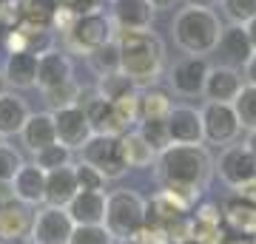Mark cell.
Masks as SVG:
<instances>
[{"label": "cell", "mask_w": 256, "mask_h": 244, "mask_svg": "<svg viewBox=\"0 0 256 244\" xmlns=\"http://www.w3.org/2000/svg\"><path fill=\"white\" fill-rule=\"evenodd\" d=\"M154 176L165 193L194 208L214 176V159L205 145H168L162 154H156Z\"/></svg>", "instance_id": "obj_1"}, {"label": "cell", "mask_w": 256, "mask_h": 244, "mask_svg": "<svg viewBox=\"0 0 256 244\" xmlns=\"http://www.w3.org/2000/svg\"><path fill=\"white\" fill-rule=\"evenodd\" d=\"M122 74L137 88H151L165 68V45L154 31H117Z\"/></svg>", "instance_id": "obj_2"}, {"label": "cell", "mask_w": 256, "mask_h": 244, "mask_svg": "<svg viewBox=\"0 0 256 244\" xmlns=\"http://www.w3.org/2000/svg\"><path fill=\"white\" fill-rule=\"evenodd\" d=\"M171 34L174 43L191 57H208L216 51L222 34V20L216 17L214 9H196V6H185L174 14L171 23Z\"/></svg>", "instance_id": "obj_3"}, {"label": "cell", "mask_w": 256, "mask_h": 244, "mask_svg": "<svg viewBox=\"0 0 256 244\" xmlns=\"http://www.w3.org/2000/svg\"><path fill=\"white\" fill-rule=\"evenodd\" d=\"M106 227L114 239L131 242L146 227V199L128 188L111 190L106 199Z\"/></svg>", "instance_id": "obj_4"}, {"label": "cell", "mask_w": 256, "mask_h": 244, "mask_svg": "<svg viewBox=\"0 0 256 244\" xmlns=\"http://www.w3.org/2000/svg\"><path fill=\"white\" fill-rule=\"evenodd\" d=\"M114 37H117V26H114L111 14L97 9V11H88V14H77L74 26L63 34V40L68 45V51L88 57L94 48L111 43Z\"/></svg>", "instance_id": "obj_5"}, {"label": "cell", "mask_w": 256, "mask_h": 244, "mask_svg": "<svg viewBox=\"0 0 256 244\" xmlns=\"http://www.w3.org/2000/svg\"><path fill=\"white\" fill-rule=\"evenodd\" d=\"M80 162L92 165L106 176V179H120L128 173L126 156H122V142L120 136H108V134H94L88 142L80 148Z\"/></svg>", "instance_id": "obj_6"}, {"label": "cell", "mask_w": 256, "mask_h": 244, "mask_svg": "<svg viewBox=\"0 0 256 244\" xmlns=\"http://www.w3.org/2000/svg\"><path fill=\"white\" fill-rule=\"evenodd\" d=\"M214 173H220V179L228 188H242L248 182L256 179V156L248 151V145H225L220 159H214Z\"/></svg>", "instance_id": "obj_7"}, {"label": "cell", "mask_w": 256, "mask_h": 244, "mask_svg": "<svg viewBox=\"0 0 256 244\" xmlns=\"http://www.w3.org/2000/svg\"><path fill=\"white\" fill-rule=\"evenodd\" d=\"M202 128H205V142L208 145H234L242 134L239 117L230 102H205L202 108Z\"/></svg>", "instance_id": "obj_8"}, {"label": "cell", "mask_w": 256, "mask_h": 244, "mask_svg": "<svg viewBox=\"0 0 256 244\" xmlns=\"http://www.w3.org/2000/svg\"><path fill=\"white\" fill-rule=\"evenodd\" d=\"M72 233H74V222L68 216V210L43 205L34 213V219H32L28 242L32 244H68Z\"/></svg>", "instance_id": "obj_9"}, {"label": "cell", "mask_w": 256, "mask_h": 244, "mask_svg": "<svg viewBox=\"0 0 256 244\" xmlns=\"http://www.w3.org/2000/svg\"><path fill=\"white\" fill-rule=\"evenodd\" d=\"M54 114V128H57V142L72 148V151H80L82 145L94 136V128L88 122V114L82 105H68V108H57Z\"/></svg>", "instance_id": "obj_10"}, {"label": "cell", "mask_w": 256, "mask_h": 244, "mask_svg": "<svg viewBox=\"0 0 256 244\" xmlns=\"http://www.w3.org/2000/svg\"><path fill=\"white\" fill-rule=\"evenodd\" d=\"M208 71H210V65H208L205 57H191L188 54V57H182V60L174 63L168 80H171L174 94H180V97H202Z\"/></svg>", "instance_id": "obj_11"}, {"label": "cell", "mask_w": 256, "mask_h": 244, "mask_svg": "<svg viewBox=\"0 0 256 244\" xmlns=\"http://www.w3.org/2000/svg\"><path fill=\"white\" fill-rule=\"evenodd\" d=\"M165 122H168L171 145H205L202 108H194V105H174Z\"/></svg>", "instance_id": "obj_12"}, {"label": "cell", "mask_w": 256, "mask_h": 244, "mask_svg": "<svg viewBox=\"0 0 256 244\" xmlns=\"http://www.w3.org/2000/svg\"><path fill=\"white\" fill-rule=\"evenodd\" d=\"M245 88V77L239 68H230V65L220 63V65H210L208 80H205V91L202 97L208 102H230L236 100L239 94Z\"/></svg>", "instance_id": "obj_13"}, {"label": "cell", "mask_w": 256, "mask_h": 244, "mask_svg": "<svg viewBox=\"0 0 256 244\" xmlns=\"http://www.w3.org/2000/svg\"><path fill=\"white\" fill-rule=\"evenodd\" d=\"M111 20L117 31H151L154 6L148 0H111Z\"/></svg>", "instance_id": "obj_14"}, {"label": "cell", "mask_w": 256, "mask_h": 244, "mask_svg": "<svg viewBox=\"0 0 256 244\" xmlns=\"http://www.w3.org/2000/svg\"><path fill=\"white\" fill-rule=\"evenodd\" d=\"M14 199L28 205V208H43L46 205V171L37 168L34 162H26L12 179Z\"/></svg>", "instance_id": "obj_15"}, {"label": "cell", "mask_w": 256, "mask_h": 244, "mask_svg": "<svg viewBox=\"0 0 256 244\" xmlns=\"http://www.w3.org/2000/svg\"><path fill=\"white\" fill-rule=\"evenodd\" d=\"M216 51L222 54V63H225V65L242 71V65L250 60V54H254L256 48H254V43H250V37H248V28L230 23V26H222Z\"/></svg>", "instance_id": "obj_16"}, {"label": "cell", "mask_w": 256, "mask_h": 244, "mask_svg": "<svg viewBox=\"0 0 256 244\" xmlns=\"http://www.w3.org/2000/svg\"><path fill=\"white\" fill-rule=\"evenodd\" d=\"M32 219H34V213H28V205H23L18 199L0 205V242L14 244V242L28 239V233H32Z\"/></svg>", "instance_id": "obj_17"}, {"label": "cell", "mask_w": 256, "mask_h": 244, "mask_svg": "<svg viewBox=\"0 0 256 244\" xmlns=\"http://www.w3.org/2000/svg\"><path fill=\"white\" fill-rule=\"evenodd\" d=\"M68 80H74V65L68 54L57 51V48L40 54V60H37V88H40V94L54 88V85H63Z\"/></svg>", "instance_id": "obj_18"}, {"label": "cell", "mask_w": 256, "mask_h": 244, "mask_svg": "<svg viewBox=\"0 0 256 244\" xmlns=\"http://www.w3.org/2000/svg\"><path fill=\"white\" fill-rule=\"evenodd\" d=\"M106 190H80L66 210L74 225H106Z\"/></svg>", "instance_id": "obj_19"}, {"label": "cell", "mask_w": 256, "mask_h": 244, "mask_svg": "<svg viewBox=\"0 0 256 244\" xmlns=\"http://www.w3.org/2000/svg\"><path fill=\"white\" fill-rule=\"evenodd\" d=\"M80 105L88 114V122H92L94 134H108V136H122L128 131V125L120 119V114L114 111L108 100H102L100 94H94L92 100H80Z\"/></svg>", "instance_id": "obj_20"}, {"label": "cell", "mask_w": 256, "mask_h": 244, "mask_svg": "<svg viewBox=\"0 0 256 244\" xmlns=\"http://www.w3.org/2000/svg\"><path fill=\"white\" fill-rule=\"evenodd\" d=\"M20 139H23V145H26L32 154L43 151L48 145H54L57 142L54 114H52V111H34V114H28L26 125L20 131Z\"/></svg>", "instance_id": "obj_21"}, {"label": "cell", "mask_w": 256, "mask_h": 244, "mask_svg": "<svg viewBox=\"0 0 256 244\" xmlns=\"http://www.w3.org/2000/svg\"><path fill=\"white\" fill-rule=\"evenodd\" d=\"M37 60L40 57L32 51H12L3 63V77L12 88H37Z\"/></svg>", "instance_id": "obj_22"}, {"label": "cell", "mask_w": 256, "mask_h": 244, "mask_svg": "<svg viewBox=\"0 0 256 244\" xmlns=\"http://www.w3.org/2000/svg\"><path fill=\"white\" fill-rule=\"evenodd\" d=\"M77 193H80V185H77L74 165H66V168H57V171L46 173V205L48 208H68V202Z\"/></svg>", "instance_id": "obj_23"}, {"label": "cell", "mask_w": 256, "mask_h": 244, "mask_svg": "<svg viewBox=\"0 0 256 244\" xmlns=\"http://www.w3.org/2000/svg\"><path fill=\"white\" fill-rule=\"evenodd\" d=\"M222 219L225 225L234 230L236 236H256V205L254 202L242 199V196H230L222 205Z\"/></svg>", "instance_id": "obj_24"}, {"label": "cell", "mask_w": 256, "mask_h": 244, "mask_svg": "<svg viewBox=\"0 0 256 244\" xmlns=\"http://www.w3.org/2000/svg\"><path fill=\"white\" fill-rule=\"evenodd\" d=\"M28 114H32V111H28L26 100L18 97L14 91L0 94V136H3V139H6V136H20Z\"/></svg>", "instance_id": "obj_25"}, {"label": "cell", "mask_w": 256, "mask_h": 244, "mask_svg": "<svg viewBox=\"0 0 256 244\" xmlns=\"http://www.w3.org/2000/svg\"><path fill=\"white\" fill-rule=\"evenodd\" d=\"M120 142H122V156H126V165H128V168H137V171L154 168L156 151L137 134V128H134V131H126V134L120 136Z\"/></svg>", "instance_id": "obj_26"}, {"label": "cell", "mask_w": 256, "mask_h": 244, "mask_svg": "<svg viewBox=\"0 0 256 244\" xmlns=\"http://www.w3.org/2000/svg\"><path fill=\"white\" fill-rule=\"evenodd\" d=\"M174 108V100L168 91H160V88H142L140 91V119H168Z\"/></svg>", "instance_id": "obj_27"}, {"label": "cell", "mask_w": 256, "mask_h": 244, "mask_svg": "<svg viewBox=\"0 0 256 244\" xmlns=\"http://www.w3.org/2000/svg\"><path fill=\"white\" fill-rule=\"evenodd\" d=\"M88 65H92V71L97 77H106V74H114V71H122V57H120V43L117 37L111 40V43L100 45V48H94L92 54L86 57Z\"/></svg>", "instance_id": "obj_28"}, {"label": "cell", "mask_w": 256, "mask_h": 244, "mask_svg": "<svg viewBox=\"0 0 256 244\" xmlns=\"http://www.w3.org/2000/svg\"><path fill=\"white\" fill-rule=\"evenodd\" d=\"M137 91L140 88L131 82V77H126L122 71L106 74V77L97 80V94L108 102H117V100H122V97H128V94H137Z\"/></svg>", "instance_id": "obj_29"}, {"label": "cell", "mask_w": 256, "mask_h": 244, "mask_svg": "<svg viewBox=\"0 0 256 244\" xmlns=\"http://www.w3.org/2000/svg\"><path fill=\"white\" fill-rule=\"evenodd\" d=\"M18 6H20V14H23V23L52 28L57 0H18Z\"/></svg>", "instance_id": "obj_30"}, {"label": "cell", "mask_w": 256, "mask_h": 244, "mask_svg": "<svg viewBox=\"0 0 256 244\" xmlns=\"http://www.w3.org/2000/svg\"><path fill=\"white\" fill-rule=\"evenodd\" d=\"M137 134L154 148L156 154H162L165 148L171 145V134H168V122L165 119H140Z\"/></svg>", "instance_id": "obj_31"}, {"label": "cell", "mask_w": 256, "mask_h": 244, "mask_svg": "<svg viewBox=\"0 0 256 244\" xmlns=\"http://www.w3.org/2000/svg\"><path fill=\"white\" fill-rule=\"evenodd\" d=\"M80 94H82V88L77 85V80H68L63 85H54V88L43 91V100L48 102L52 111H57V108H68V105H80Z\"/></svg>", "instance_id": "obj_32"}, {"label": "cell", "mask_w": 256, "mask_h": 244, "mask_svg": "<svg viewBox=\"0 0 256 244\" xmlns=\"http://www.w3.org/2000/svg\"><path fill=\"white\" fill-rule=\"evenodd\" d=\"M234 111H236L242 131H256V88L254 85L245 82L242 94L234 100Z\"/></svg>", "instance_id": "obj_33"}, {"label": "cell", "mask_w": 256, "mask_h": 244, "mask_svg": "<svg viewBox=\"0 0 256 244\" xmlns=\"http://www.w3.org/2000/svg\"><path fill=\"white\" fill-rule=\"evenodd\" d=\"M72 148H66V145L54 142L48 145V148H43V151H37L34 154V165L37 168H43V171H57V168H66V165H72Z\"/></svg>", "instance_id": "obj_34"}, {"label": "cell", "mask_w": 256, "mask_h": 244, "mask_svg": "<svg viewBox=\"0 0 256 244\" xmlns=\"http://www.w3.org/2000/svg\"><path fill=\"white\" fill-rule=\"evenodd\" d=\"M225 227L222 222H202L191 216V244H225Z\"/></svg>", "instance_id": "obj_35"}, {"label": "cell", "mask_w": 256, "mask_h": 244, "mask_svg": "<svg viewBox=\"0 0 256 244\" xmlns=\"http://www.w3.org/2000/svg\"><path fill=\"white\" fill-rule=\"evenodd\" d=\"M117 239L108 233L106 225H74L68 244H114Z\"/></svg>", "instance_id": "obj_36"}, {"label": "cell", "mask_w": 256, "mask_h": 244, "mask_svg": "<svg viewBox=\"0 0 256 244\" xmlns=\"http://www.w3.org/2000/svg\"><path fill=\"white\" fill-rule=\"evenodd\" d=\"M220 6L228 23H236V26H248L256 17V0H220Z\"/></svg>", "instance_id": "obj_37"}, {"label": "cell", "mask_w": 256, "mask_h": 244, "mask_svg": "<svg viewBox=\"0 0 256 244\" xmlns=\"http://www.w3.org/2000/svg\"><path fill=\"white\" fill-rule=\"evenodd\" d=\"M23 156H20V151H14L12 145H0V182H12L14 176H18V171L23 168Z\"/></svg>", "instance_id": "obj_38"}, {"label": "cell", "mask_w": 256, "mask_h": 244, "mask_svg": "<svg viewBox=\"0 0 256 244\" xmlns=\"http://www.w3.org/2000/svg\"><path fill=\"white\" fill-rule=\"evenodd\" d=\"M74 173H77V185H80V190H106V176H102L97 168H92V165H74Z\"/></svg>", "instance_id": "obj_39"}, {"label": "cell", "mask_w": 256, "mask_h": 244, "mask_svg": "<svg viewBox=\"0 0 256 244\" xmlns=\"http://www.w3.org/2000/svg\"><path fill=\"white\" fill-rule=\"evenodd\" d=\"M23 23V14H20L18 0H0V28H14Z\"/></svg>", "instance_id": "obj_40"}, {"label": "cell", "mask_w": 256, "mask_h": 244, "mask_svg": "<svg viewBox=\"0 0 256 244\" xmlns=\"http://www.w3.org/2000/svg\"><path fill=\"white\" fill-rule=\"evenodd\" d=\"M194 219H202V222H225V219H222V210L216 208V205H210V202L200 205L196 213H194Z\"/></svg>", "instance_id": "obj_41"}, {"label": "cell", "mask_w": 256, "mask_h": 244, "mask_svg": "<svg viewBox=\"0 0 256 244\" xmlns=\"http://www.w3.org/2000/svg\"><path fill=\"white\" fill-rule=\"evenodd\" d=\"M242 77H245L248 85H254V88H256V51L250 54V60L242 65Z\"/></svg>", "instance_id": "obj_42"}, {"label": "cell", "mask_w": 256, "mask_h": 244, "mask_svg": "<svg viewBox=\"0 0 256 244\" xmlns=\"http://www.w3.org/2000/svg\"><path fill=\"white\" fill-rule=\"evenodd\" d=\"M14 199V190H12V182H0V205Z\"/></svg>", "instance_id": "obj_43"}, {"label": "cell", "mask_w": 256, "mask_h": 244, "mask_svg": "<svg viewBox=\"0 0 256 244\" xmlns=\"http://www.w3.org/2000/svg\"><path fill=\"white\" fill-rule=\"evenodd\" d=\"M185 6H196V9H214V6H220V0H185Z\"/></svg>", "instance_id": "obj_44"}, {"label": "cell", "mask_w": 256, "mask_h": 244, "mask_svg": "<svg viewBox=\"0 0 256 244\" xmlns=\"http://www.w3.org/2000/svg\"><path fill=\"white\" fill-rule=\"evenodd\" d=\"M148 3L154 6V11H162V9H171L176 0H148Z\"/></svg>", "instance_id": "obj_45"}, {"label": "cell", "mask_w": 256, "mask_h": 244, "mask_svg": "<svg viewBox=\"0 0 256 244\" xmlns=\"http://www.w3.org/2000/svg\"><path fill=\"white\" fill-rule=\"evenodd\" d=\"M245 145H248V151L256 156V131H248V136H245Z\"/></svg>", "instance_id": "obj_46"}, {"label": "cell", "mask_w": 256, "mask_h": 244, "mask_svg": "<svg viewBox=\"0 0 256 244\" xmlns=\"http://www.w3.org/2000/svg\"><path fill=\"white\" fill-rule=\"evenodd\" d=\"M245 28H248V37H250V43H254V48H256V17L250 20Z\"/></svg>", "instance_id": "obj_47"}, {"label": "cell", "mask_w": 256, "mask_h": 244, "mask_svg": "<svg viewBox=\"0 0 256 244\" xmlns=\"http://www.w3.org/2000/svg\"><path fill=\"white\" fill-rule=\"evenodd\" d=\"M225 244H250V239L248 236H230V239H225Z\"/></svg>", "instance_id": "obj_48"}, {"label": "cell", "mask_w": 256, "mask_h": 244, "mask_svg": "<svg viewBox=\"0 0 256 244\" xmlns=\"http://www.w3.org/2000/svg\"><path fill=\"white\" fill-rule=\"evenodd\" d=\"M9 91V82H6V77H3V71H0V94H6Z\"/></svg>", "instance_id": "obj_49"}, {"label": "cell", "mask_w": 256, "mask_h": 244, "mask_svg": "<svg viewBox=\"0 0 256 244\" xmlns=\"http://www.w3.org/2000/svg\"><path fill=\"white\" fill-rule=\"evenodd\" d=\"M250 244H256V236H250Z\"/></svg>", "instance_id": "obj_50"}, {"label": "cell", "mask_w": 256, "mask_h": 244, "mask_svg": "<svg viewBox=\"0 0 256 244\" xmlns=\"http://www.w3.org/2000/svg\"><path fill=\"white\" fill-rule=\"evenodd\" d=\"M0 145H3V136H0Z\"/></svg>", "instance_id": "obj_51"}, {"label": "cell", "mask_w": 256, "mask_h": 244, "mask_svg": "<svg viewBox=\"0 0 256 244\" xmlns=\"http://www.w3.org/2000/svg\"><path fill=\"white\" fill-rule=\"evenodd\" d=\"M188 244H191V242H188Z\"/></svg>", "instance_id": "obj_52"}]
</instances>
